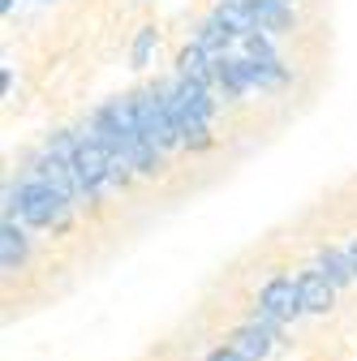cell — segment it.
Listing matches in <instances>:
<instances>
[{"label":"cell","instance_id":"6da1fadb","mask_svg":"<svg viewBox=\"0 0 357 361\" xmlns=\"http://www.w3.org/2000/svg\"><path fill=\"white\" fill-rule=\"evenodd\" d=\"M69 198H61L56 190H48L39 176H26L22 185H5V219H13V211L22 215V224L30 228H61L69 215Z\"/></svg>","mask_w":357,"mask_h":361},{"label":"cell","instance_id":"7a4b0ae2","mask_svg":"<svg viewBox=\"0 0 357 361\" xmlns=\"http://www.w3.org/2000/svg\"><path fill=\"white\" fill-rule=\"evenodd\" d=\"M133 112H138V125L147 133V142H155L159 151L181 147V129H176V116H172L168 99L159 95V86L155 90H138V95H133Z\"/></svg>","mask_w":357,"mask_h":361},{"label":"cell","instance_id":"3957f363","mask_svg":"<svg viewBox=\"0 0 357 361\" xmlns=\"http://www.w3.org/2000/svg\"><path fill=\"white\" fill-rule=\"evenodd\" d=\"M30 176H39L48 190H56L61 198H69L73 207L78 202H91V194L82 190V180H78V172H73V164H65L61 155H52V151H43V155H35V168H30Z\"/></svg>","mask_w":357,"mask_h":361},{"label":"cell","instance_id":"277c9868","mask_svg":"<svg viewBox=\"0 0 357 361\" xmlns=\"http://www.w3.org/2000/svg\"><path fill=\"white\" fill-rule=\"evenodd\" d=\"M258 310H267V314H272V319H280V323L297 319V314H301V293H297V280H289V276L267 280V284H262V293H258Z\"/></svg>","mask_w":357,"mask_h":361},{"label":"cell","instance_id":"5b68a950","mask_svg":"<svg viewBox=\"0 0 357 361\" xmlns=\"http://www.w3.org/2000/svg\"><path fill=\"white\" fill-rule=\"evenodd\" d=\"M297 293H301V310L305 314H327L336 305V284L323 276V271H301L297 276Z\"/></svg>","mask_w":357,"mask_h":361},{"label":"cell","instance_id":"8992f818","mask_svg":"<svg viewBox=\"0 0 357 361\" xmlns=\"http://www.w3.org/2000/svg\"><path fill=\"white\" fill-rule=\"evenodd\" d=\"M272 340H276V331H267V327H258V323H246V327H237L233 331V353H241L246 361H262L267 353H272Z\"/></svg>","mask_w":357,"mask_h":361},{"label":"cell","instance_id":"52a82bcc","mask_svg":"<svg viewBox=\"0 0 357 361\" xmlns=\"http://www.w3.org/2000/svg\"><path fill=\"white\" fill-rule=\"evenodd\" d=\"M176 78H190V82H211L215 78V56L207 48H198V43H190V48L176 52Z\"/></svg>","mask_w":357,"mask_h":361},{"label":"cell","instance_id":"ba28073f","mask_svg":"<svg viewBox=\"0 0 357 361\" xmlns=\"http://www.w3.org/2000/svg\"><path fill=\"white\" fill-rule=\"evenodd\" d=\"M22 262H26V233L13 219H5V228H0V267H5V276H13Z\"/></svg>","mask_w":357,"mask_h":361},{"label":"cell","instance_id":"9c48e42d","mask_svg":"<svg viewBox=\"0 0 357 361\" xmlns=\"http://www.w3.org/2000/svg\"><path fill=\"white\" fill-rule=\"evenodd\" d=\"M319 271L336 284V288H344V284H353L357 280V271H353V262H349V254H340V250H332V245H323L319 250Z\"/></svg>","mask_w":357,"mask_h":361},{"label":"cell","instance_id":"30bf717a","mask_svg":"<svg viewBox=\"0 0 357 361\" xmlns=\"http://www.w3.org/2000/svg\"><path fill=\"white\" fill-rule=\"evenodd\" d=\"M233 39H237V35H233V30H229L224 22H219V18H207L194 43H198V48H207V52H215V56H224V52H229V43H233Z\"/></svg>","mask_w":357,"mask_h":361},{"label":"cell","instance_id":"8fae6325","mask_svg":"<svg viewBox=\"0 0 357 361\" xmlns=\"http://www.w3.org/2000/svg\"><path fill=\"white\" fill-rule=\"evenodd\" d=\"M250 78H254V86H280L284 82V69H280L276 56L272 61H250Z\"/></svg>","mask_w":357,"mask_h":361},{"label":"cell","instance_id":"7c38bea8","mask_svg":"<svg viewBox=\"0 0 357 361\" xmlns=\"http://www.w3.org/2000/svg\"><path fill=\"white\" fill-rule=\"evenodd\" d=\"M151 48H155V26H143L138 30V39H133V65H147V56H151Z\"/></svg>","mask_w":357,"mask_h":361},{"label":"cell","instance_id":"4fadbf2b","mask_svg":"<svg viewBox=\"0 0 357 361\" xmlns=\"http://www.w3.org/2000/svg\"><path fill=\"white\" fill-rule=\"evenodd\" d=\"M207 361H246V357H241V353H233V348H215Z\"/></svg>","mask_w":357,"mask_h":361},{"label":"cell","instance_id":"5bb4252c","mask_svg":"<svg viewBox=\"0 0 357 361\" xmlns=\"http://www.w3.org/2000/svg\"><path fill=\"white\" fill-rule=\"evenodd\" d=\"M344 254H349V262H353V271H357V237L349 241V250H344Z\"/></svg>","mask_w":357,"mask_h":361},{"label":"cell","instance_id":"9a60e30c","mask_svg":"<svg viewBox=\"0 0 357 361\" xmlns=\"http://www.w3.org/2000/svg\"><path fill=\"white\" fill-rule=\"evenodd\" d=\"M280 5H289V0H280Z\"/></svg>","mask_w":357,"mask_h":361}]
</instances>
